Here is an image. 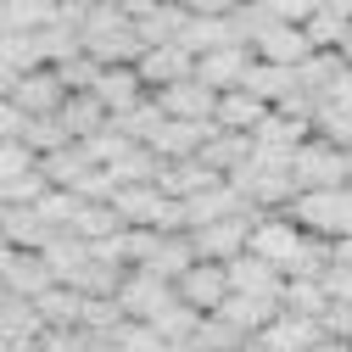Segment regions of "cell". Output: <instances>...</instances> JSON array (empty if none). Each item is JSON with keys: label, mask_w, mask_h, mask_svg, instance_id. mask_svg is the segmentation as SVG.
<instances>
[{"label": "cell", "mask_w": 352, "mask_h": 352, "mask_svg": "<svg viewBox=\"0 0 352 352\" xmlns=\"http://www.w3.org/2000/svg\"><path fill=\"white\" fill-rule=\"evenodd\" d=\"M0 6H6V0H0Z\"/></svg>", "instance_id": "55"}, {"label": "cell", "mask_w": 352, "mask_h": 352, "mask_svg": "<svg viewBox=\"0 0 352 352\" xmlns=\"http://www.w3.org/2000/svg\"><path fill=\"white\" fill-rule=\"evenodd\" d=\"M307 135H314V123H296V118H285V112L269 107V118L252 129V146H257V151H296Z\"/></svg>", "instance_id": "21"}, {"label": "cell", "mask_w": 352, "mask_h": 352, "mask_svg": "<svg viewBox=\"0 0 352 352\" xmlns=\"http://www.w3.org/2000/svg\"><path fill=\"white\" fill-rule=\"evenodd\" d=\"M56 118H62V129H67L73 140H90V135H101V129L112 123V118H107V107H101L90 90H84V96H67V107H62Z\"/></svg>", "instance_id": "24"}, {"label": "cell", "mask_w": 352, "mask_h": 352, "mask_svg": "<svg viewBox=\"0 0 352 352\" xmlns=\"http://www.w3.org/2000/svg\"><path fill=\"white\" fill-rule=\"evenodd\" d=\"M34 168H39V157H34L28 140H0V185L23 179V173H34Z\"/></svg>", "instance_id": "37"}, {"label": "cell", "mask_w": 352, "mask_h": 352, "mask_svg": "<svg viewBox=\"0 0 352 352\" xmlns=\"http://www.w3.org/2000/svg\"><path fill=\"white\" fill-rule=\"evenodd\" d=\"M12 101L28 112V118H56L67 107V84L56 78V67H34L12 84Z\"/></svg>", "instance_id": "9"}, {"label": "cell", "mask_w": 352, "mask_h": 352, "mask_svg": "<svg viewBox=\"0 0 352 352\" xmlns=\"http://www.w3.org/2000/svg\"><path fill=\"white\" fill-rule=\"evenodd\" d=\"M274 314H280V302H269V296H241V291H230V296H224V307H218V319H224L241 341L263 336V330L274 324Z\"/></svg>", "instance_id": "14"}, {"label": "cell", "mask_w": 352, "mask_h": 352, "mask_svg": "<svg viewBox=\"0 0 352 352\" xmlns=\"http://www.w3.org/2000/svg\"><path fill=\"white\" fill-rule=\"evenodd\" d=\"M224 269H230V291H241V296H269V302H280V291H285V274L274 269V263L252 257V252H241L235 263H224Z\"/></svg>", "instance_id": "16"}, {"label": "cell", "mask_w": 352, "mask_h": 352, "mask_svg": "<svg viewBox=\"0 0 352 352\" xmlns=\"http://www.w3.org/2000/svg\"><path fill=\"white\" fill-rule=\"evenodd\" d=\"M90 96L107 107V118H123V112H135L151 90L140 84L135 67H101V78H96V90H90Z\"/></svg>", "instance_id": "13"}, {"label": "cell", "mask_w": 352, "mask_h": 352, "mask_svg": "<svg viewBox=\"0 0 352 352\" xmlns=\"http://www.w3.org/2000/svg\"><path fill=\"white\" fill-rule=\"evenodd\" d=\"M252 224H257V212H235V218H218V224L190 230L196 263H235L246 252V241H252Z\"/></svg>", "instance_id": "3"}, {"label": "cell", "mask_w": 352, "mask_h": 352, "mask_svg": "<svg viewBox=\"0 0 352 352\" xmlns=\"http://www.w3.org/2000/svg\"><path fill=\"white\" fill-rule=\"evenodd\" d=\"M319 107H336V112H352V67H346V73H341V78L330 84V90H324V101H319Z\"/></svg>", "instance_id": "43"}, {"label": "cell", "mask_w": 352, "mask_h": 352, "mask_svg": "<svg viewBox=\"0 0 352 352\" xmlns=\"http://www.w3.org/2000/svg\"><path fill=\"white\" fill-rule=\"evenodd\" d=\"M330 263H341V269H352V235L330 241Z\"/></svg>", "instance_id": "44"}, {"label": "cell", "mask_w": 352, "mask_h": 352, "mask_svg": "<svg viewBox=\"0 0 352 352\" xmlns=\"http://www.w3.org/2000/svg\"><path fill=\"white\" fill-rule=\"evenodd\" d=\"M146 6H157V0H146Z\"/></svg>", "instance_id": "54"}, {"label": "cell", "mask_w": 352, "mask_h": 352, "mask_svg": "<svg viewBox=\"0 0 352 352\" xmlns=\"http://www.w3.org/2000/svg\"><path fill=\"white\" fill-rule=\"evenodd\" d=\"M252 51H257V62H274V67H302L307 56H314L302 23H263L257 39H252Z\"/></svg>", "instance_id": "8"}, {"label": "cell", "mask_w": 352, "mask_h": 352, "mask_svg": "<svg viewBox=\"0 0 352 352\" xmlns=\"http://www.w3.org/2000/svg\"><path fill=\"white\" fill-rule=\"evenodd\" d=\"M157 107H162L168 118H179V123H212L218 90H207V84L190 73V78H179V84H168V90H157Z\"/></svg>", "instance_id": "10"}, {"label": "cell", "mask_w": 352, "mask_h": 352, "mask_svg": "<svg viewBox=\"0 0 352 352\" xmlns=\"http://www.w3.org/2000/svg\"><path fill=\"white\" fill-rule=\"evenodd\" d=\"M185 207V235L190 230H201V224H218V218H235V212H257L230 179H218V185H207L201 196H190V201H179Z\"/></svg>", "instance_id": "11"}, {"label": "cell", "mask_w": 352, "mask_h": 352, "mask_svg": "<svg viewBox=\"0 0 352 352\" xmlns=\"http://www.w3.org/2000/svg\"><path fill=\"white\" fill-rule=\"evenodd\" d=\"M39 173H45L56 190H78L84 173H96V157H90L84 140H73V146H62V151H51V157H39Z\"/></svg>", "instance_id": "17"}, {"label": "cell", "mask_w": 352, "mask_h": 352, "mask_svg": "<svg viewBox=\"0 0 352 352\" xmlns=\"http://www.w3.org/2000/svg\"><path fill=\"white\" fill-rule=\"evenodd\" d=\"M257 341L269 346V352H314V346L324 341V324H319V319H302V314H285V307H280L274 324L263 330Z\"/></svg>", "instance_id": "15"}, {"label": "cell", "mask_w": 352, "mask_h": 352, "mask_svg": "<svg viewBox=\"0 0 352 352\" xmlns=\"http://www.w3.org/2000/svg\"><path fill=\"white\" fill-rule=\"evenodd\" d=\"M34 314H39L45 330H73V324L84 319V296L67 291V285H51L45 296H34Z\"/></svg>", "instance_id": "23"}, {"label": "cell", "mask_w": 352, "mask_h": 352, "mask_svg": "<svg viewBox=\"0 0 352 352\" xmlns=\"http://www.w3.org/2000/svg\"><path fill=\"white\" fill-rule=\"evenodd\" d=\"M0 39H6V23H0Z\"/></svg>", "instance_id": "53"}, {"label": "cell", "mask_w": 352, "mask_h": 352, "mask_svg": "<svg viewBox=\"0 0 352 352\" xmlns=\"http://www.w3.org/2000/svg\"><path fill=\"white\" fill-rule=\"evenodd\" d=\"M84 352H123V346H118L112 336H96V330H90V341H84Z\"/></svg>", "instance_id": "46"}, {"label": "cell", "mask_w": 352, "mask_h": 352, "mask_svg": "<svg viewBox=\"0 0 352 352\" xmlns=\"http://www.w3.org/2000/svg\"><path fill=\"white\" fill-rule=\"evenodd\" d=\"M6 352H45V341H39V336H12Z\"/></svg>", "instance_id": "45"}, {"label": "cell", "mask_w": 352, "mask_h": 352, "mask_svg": "<svg viewBox=\"0 0 352 352\" xmlns=\"http://www.w3.org/2000/svg\"><path fill=\"white\" fill-rule=\"evenodd\" d=\"M0 67H6L12 78L45 67V51H39V34H6L0 39Z\"/></svg>", "instance_id": "32"}, {"label": "cell", "mask_w": 352, "mask_h": 352, "mask_svg": "<svg viewBox=\"0 0 352 352\" xmlns=\"http://www.w3.org/2000/svg\"><path fill=\"white\" fill-rule=\"evenodd\" d=\"M252 6L269 17V23H307V17L324 6V0H252Z\"/></svg>", "instance_id": "39"}, {"label": "cell", "mask_w": 352, "mask_h": 352, "mask_svg": "<svg viewBox=\"0 0 352 352\" xmlns=\"http://www.w3.org/2000/svg\"><path fill=\"white\" fill-rule=\"evenodd\" d=\"M314 352H352V341H341V336H324Z\"/></svg>", "instance_id": "48"}, {"label": "cell", "mask_w": 352, "mask_h": 352, "mask_svg": "<svg viewBox=\"0 0 352 352\" xmlns=\"http://www.w3.org/2000/svg\"><path fill=\"white\" fill-rule=\"evenodd\" d=\"M346 185H352V151H346Z\"/></svg>", "instance_id": "52"}, {"label": "cell", "mask_w": 352, "mask_h": 352, "mask_svg": "<svg viewBox=\"0 0 352 352\" xmlns=\"http://www.w3.org/2000/svg\"><path fill=\"white\" fill-rule=\"evenodd\" d=\"M319 324H324V336H341V341H352V302H330V314H324Z\"/></svg>", "instance_id": "41"}, {"label": "cell", "mask_w": 352, "mask_h": 352, "mask_svg": "<svg viewBox=\"0 0 352 352\" xmlns=\"http://www.w3.org/2000/svg\"><path fill=\"white\" fill-rule=\"evenodd\" d=\"M112 341H118L123 352H168V341H162L151 324H135V319H123V324L112 330Z\"/></svg>", "instance_id": "38"}, {"label": "cell", "mask_w": 352, "mask_h": 352, "mask_svg": "<svg viewBox=\"0 0 352 352\" xmlns=\"http://www.w3.org/2000/svg\"><path fill=\"white\" fill-rule=\"evenodd\" d=\"M39 257H45V269L56 274V285H67L84 263H90V241H78L73 230H56L45 246H39Z\"/></svg>", "instance_id": "19"}, {"label": "cell", "mask_w": 352, "mask_h": 352, "mask_svg": "<svg viewBox=\"0 0 352 352\" xmlns=\"http://www.w3.org/2000/svg\"><path fill=\"white\" fill-rule=\"evenodd\" d=\"M235 352H269V346H263V341H257V336H252V341H241V346H235Z\"/></svg>", "instance_id": "49"}, {"label": "cell", "mask_w": 352, "mask_h": 352, "mask_svg": "<svg viewBox=\"0 0 352 352\" xmlns=\"http://www.w3.org/2000/svg\"><path fill=\"white\" fill-rule=\"evenodd\" d=\"M246 252H252V257H263V263H274L280 274H291V269H296V257L307 252V230H302V224H291V212H257Z\"/></svg>", "instance_id": "1"}, {"label": "cell", "mask_w": 352, "mask_h": 352, "mask_svg": "<svg viewBox=\"0 0 352 352\" xmlns=\"http://www.w3.org/2000/svg\"><path fill=\"white\" fill-rule=\"evenodd\" d=\"M6 341H12V330H6V324H0V352H6Z\"/></svg>", "instance_id": "51"}, {"label": "cell", "mask_w": 352, "mask_h": 352, "mask_svg": "<svg viewBox=\"0 0 352 352\" xmlns=\"http://www.w3.org/2000/svg\"><path fill=\"white\" fill-rule=\"evenodd\" d=\"M302 28H307V45H314V51H341V39L352 34V17L336 12V6H319Z\"/></svg>", "instance_id": "30"}, {"label": "cell", "mask_w": 352, "mask_h": 352, "mask_svg": "<svg viewBox=\"0 0 352 352\" xmlns=\"http://www.w3.org/2000/svg\"><path fill=\"white\" fill-rule=\"evenodd\" d=\"M341 73H346L341 51H314V56H307V62L296 67V84H302L307 96H319V101H324V90H330V84H336Z\"/></svg>", "instance_id": "29"}, {"label": "cell", "mask_w": 352, "mask_h": 352, "mask_svg": "<svg viewBox=\"0 0 352 352\" xmlns=\"http://www.w3.org/2000/svg\"><path fill=\"white\" fill-rule=\"evenodd\" d=\"M23 129H28V112L12 96H0V140H23Z\"/></svg>", "instance_id": "40"}, {"label": "cell", "mask_w": 352, "mask_h": 352, "mask_svg": "<svg viewBox=\"0 0 352 352\" xmlns=\"http://www.w3.org/2000/svg\"><path fill=\"white\" fill-rule=\"evenodd\" d=\"M280 307H285V314H302V319H324L330 314V296H324L319 280H285Z\"/></svg>", "instance_id": "31"}, {"label": "cell", "mask_w": 352, "mask_h": 352, "mask_svg": "<svg viewBox=\"0 0 352 352\" xmlns=\"http://www.w3.org/2000/svg\"><path fill=\"white\" fill-rule=\"evenodd\" d=\"M0 235H6L17 252H39L56 230L39 224V212H34V207H6V218H0Z\"/></svg>", "instance_id": "26"}, {"label": "cell", "mask_w": 352, "mask_h": 352, "mask_svg": "<svg viewBox=\"0 0 352 352\" xmlns=\"http://www.w3.org/2000/svg\"><path fill=\"white\" fill-rule=\"evenodd\" d=\"M179 45H185L190 56H207V51L241 45V39H235V23H230V17H190L185 34H179Z\"/></svg>", "instance_id": "22"}, {"label": "cell", "mask_w": 352, "mask_h": 352, "mask_svg": "<svg viewBox=\"0 0 352 352\" xmlns=\"http://www.w3.org/2000/svg\"><path fill=\"white\" fill-rule=\"evenodd\" d=\"M78 207H84L78 190H45V201H39L34 212H39V224H45V230H73Z\"/></svg>", "instance_id": "35"}, {"label": "cell", "mask_w": 352, "mask_h": 352, "mask_svg": "<svg viewBox=\"0 0 352 352\" xmlns=\"http://www.w3.org/2000/svg\"><path fill=\"white\" fill-rule=\"evenodd\" d=\"M12 257H17V246H12L6 235H0V280H6V269H12Z\"/></svg>", "instance_id": "47"}, {"label": "cell", "mask_w": 352, "mask_h": 352, "mask_svg": "<svg viewBox=\"0 0 352 352\" xmlns=\"http://www.w3.org/2000/svg\"><path fill=\"white\" fill-rule=\"evenodd\" d=\"M285 212H291V224H302L307 235L341 241V230H346V185L341 190H302Z\"/></svg>", "instance_id": "4"}, {"label": "cell", "mask_w": 352, "mask_h": 352, "mask_svg": "<svg viewBox=\"0 0 352 352\" xmlns=\"http://www.w3.org/2000/svg\"><path fill=\"white\" fill-rule=\"evenodd\" d=\"M246 90L263 101V107H280L291 90H302L296 84V67H274V62H257L252 73H246Z\"/></svg>", "instance_id": "25"}, {"label": "cell", "mask_w": 352, "mask_h": 352, "mask_svg": "<svg viewBox=\"0 0 352 352\" xmlns=\"http://www.w3.org/2000/svg\"><path fill=\"white\" fill-rule=\"evenodd\" d=\"M179 296H173L168 280H157L151 269H129L123 285H118V307H123V319H135V324H151L162 307H173Z\"/></svg>", "instance_id": "5"}, {"label": "cell", "mask_w": 352, "mask_h": 352, "mask_svg": "<svg viewBox=\"0 0 352 352\" xmlns=\"http://www.w3.org/2000/svg\"><path fill=\"white\" fill-rule=\"evenodd\" d=\"M0 285H6L12 296H28V302H34V296H45V291L56 285V274L45 269V257H39V252H17V257H12V269H6V280H0Z\"/></svg>", "instance_id": "20"}, {"label": "cell", "mask_w": 352, "mask_h": 352, "mask_svg": "<svg viewBox=\"0 0 352 352\" xmlns=\"http://www.w3.org/2000/svg\"><path fill=\"white\" fill-rule=\"evenodd\" d=\"M179 6H185L190 17H230L235 6H246V0H179Z\"/></svg>", "instance_id": "42"}, {"label": "cell", "mask_w": 352, "mask_h": 352, "mask_svg": "<svg viewBox=\"0 0 352 352\" xmlns=\"http://www.w3.org/2000/svg\"><path fill=\"white\" fill-rule=\"evenodd\" d=\"M73 235L78 241H112V235H123V218H118L112 201H84L78 218H73Z\"/></svg>", "instance_id": "28"}, {"label": "cell", "mask_w": 352, "mask_h": 352, "mask_svg": "<svg viewBox=\"0 0 352 352\" xmlns=\"http://www.w3.org/2000/svg\"><path fill=\"white\" fill-rule=\"evenodd\" d=\"M173 296L207 319V314H218L224 296H230V269H224V263H190V269L173 280Z\"/></svg>", "instance_id": "6"}, {"label": "cell", "mask_w": 352, "mask_h": 352, "mask_svg": "<svg viewBox=\"0 0 352 352\" xmlns=\"http://www.w3.org/2000/svg\"><path fill=\"white\" fill-rule=\"evenodd\" d=\"M23 140L34 146V157H51V151L73 146V135L62 129V118H28V129H23Z\"/></svg>", "instance_id": "36"}, {"label": "cell", "mask_w": 352, "mask_h": 352, "mask_svg": "<svg viewBox=\"0 0 352 352\" xmlns=\"http://www.w3.org/2000/svg\"><path fill=\"white\" fill-rule=\"evenodd\" d=\"M196 324H201V314L196 307H185V302H173V307H162V314L151 319V330L168 341V346H179V341H190L196 336Z\"/></svg>", "instance_id": "34"}, {"label": "cell", "mask_w": 352, "mask_h": 352, "mask_svg": "<svg viewBox=\"0 0 352 352\" xmlns=\"http://www.w3.org/2000/svg\"><path fill=\"white\" fill-rule=\"evenodd\" d=\"M123 274H129V269H112V263H96V257H90V263L67 280V291H78V296H118Z\"/></svg>", "instance_id": "33"}, {"label": "cell", "mask_w": 352, "mask_h": 352, "mask_svg": "<svg viewBox=\"0 0 352 352\" xmlns=\"http://www.w3.org/2000/svg\"><path fill=\"white\" fill-rule=\"evenodd\" d=\"M291 179H296V190H341V185H346V151L330 146L324 135H307V140L296 146Z\"/></svg>", "instance_id": "2"}, {"label": "cell", "mask_w": 352, "mask_h": 352, "mask_svg": "<svg viewBox=\"0 0 352 352\" xmlns=\"http://www.w3.org/2000/svg\"><path fill=\"white\" fill-rule=\"evenodd\" d=\"M257 67V51L252 45H224V51H207L196 56V78L207 84V90H246V73Z\"/></svg>", "instance_id": "7"}, {"label": "cell", "mask_w": 352, "mask_h": 352, "mask_svg": "<svg viewBox=\"0 0 352 352\" xmlns=\"http://www.w3.org/2000/svg\"><path fill=\"white\" fill-rule=\"evenodd\" d=\"M0 23H6V34H39L56 23V0H6Z\"/></svg>", "instance_id": "27"}, {"label": "cell", "mask_w": 352, "mask_h": 352, "mask_svg": "<svg viewBox=\"0 0 352 352\" xmlns=\"http://www.w3.org/2000/svg\"><path fill=\"white\" fill-rule=\"evenodd\" d=\"M341 62H346V67H352V34H346V39H341Z\"/></svg>", "instance_id": "50"}, {"label": "cell", "mask_w": 352, "mask_h": 352, "mask_svg": "<svg viewBox=\"0 0 352 352\" xmlns=\"http://www.w3.org/2000/svg\"><path fill=\"white\" fill-rule=\"evenodd\" d=\"M263 118H269V107H263L252 90H224V96H218V112H212V129H230V135H252Z\"/></svg>", "instance_id": "18"}, {"label": "cell", "mask_w": 352, "mask_h": 352, "mask_svg": "<svg viewBox=\"0 0 352 352\" xmlns=\"http://www.w3.org/2000/svg\"><path fill=\"white\" fill-rule=\"evenodd\" d=\"M135 73H140V84H146V90L157 96V90H168V84L190 78V73H196V56H190L185 45H151V51H140Z\"/></svg>", "instance_id": "12"}]
</instances>
